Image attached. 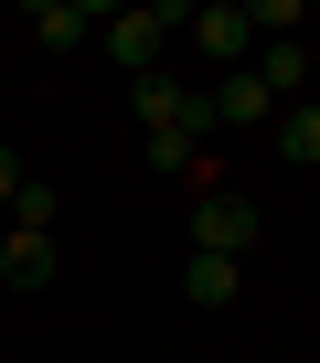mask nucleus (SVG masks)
Instances as JSON below:
<instances>
[{"instance_id": "9d476101", "label": "nucleus", "mask_w": 320, "mask_h": 363, "mask_svg": "<svg viewBox=\"0 0 320 363\" xmlns=\"http://www.w3.org/2000/svg\"><path fill=\"white\" fill-rule=\"evenodd\" d=\"M193 299H203V310L246 299V257H193Z\"/></svg>"}, {"instance_id": "6e6552de", "label": "nucleus", "mask_w": 320, "mask_h": 363, "mask_svg": "<svg viewBox=\"0 0 320 363\" xmlns=\"http://www.w3.org/2000/svg\"><path fill=\"white\" fill-rule=\"evenodd\" d=\"M267 128H278V160H288V171H320V96H299V107H278Z\"/></svg>"}, {"instance_id": "20e7f679", "label": "nucleus", "mask_w": 320, "mask_h": 363, "mask_svg": "<svg viewBox=\"0 0 320 363\" xmlns=\"http://www.w3.org/2000/svg\"><path fill=\"white\" fill-rule=\"evenodd\" d=\"M128 107L149 118V139H160V128H193V139H203V96L171 86V75H128Z\"/></svg>"}, {"instance_id": "7ed1b4c3", "label": "nucleus", "mask_w": 320, "mask_h": 363, "mask_svg": "<svg viewBox=\"0 0 320 363\" xmlns=\"http://www.w3.org/2000/svg\"><path fill=\"white\" fill-rule=\"evenodd\" d=\"M182 33H193V54H214L224 75H235V65L256 54V22H246V0H203V11H193Z\"/></svg>"}, {"instance_id": "9b49d317", "label": "nucleus", "mask_w": 320, "mask_h": 363, "mask_svg": "<svg viewBox=\"0 0 320 363\" xmlns=\"http://www.w3.org/2000/svg\"><path fill=\"white\" fill-rule=\"evenodd\" d=\"M11 235H54V193H43V182L11 193Z\"/></svg>"}, {"instance_id": "f03ea898", "label": "nucleus", "mask_w": 320, "mask_h": 363, "mask_svg": "<svg viewBox=\"0 0 320 363\" xmlns=\"http://www.w3.org/2000/svg\"><path fill=\"white\" fill-rule=\"evenodd\" d=\"M246 246H256V203L214 182V193L193 203V257H246Z\"/></svg>"}, {"instance_id": "423d86ee", "label": "nucleus", "mask_w": 320, "mask_h": 363, "mask_svg": "<svg viewBox=\"0 0 320 363\" xmlns=\"http://www.w3.org/2000/svg\"><path fill=\"white\" fill-rule=\"evenodd\" d=\"M22 33H33L43 54H75V43L96 33V0H43V11H22Z\"/></svg>"}, {"instance_id": "0eeeda50", "label": "nucleus", "mask_w": 320, "mask_h": 363, "mask_svg": "<svg viewBox=\"0 0 320 363\" xmlns=\"http://www.w3.org/2000/svg\"><path fill=\"white\" fill-rule=\"evenodd\" d=\"M246 75L267 86V107H299V96H309V54H299V43H267Z\"/></svg>"}, {"instance_id": "39448f33", "label": "nucleus", "mask_w": 320, "mask_h": 363, "mask_svg": "<svg viewBox=\"0 0 320 363\" xmlns=\"http://www.w3.org/2000/svg\"><path fill=\"white\" fill-rule=\"evenodd\" d=\"M267 118H278V107H267V86H256L246 65H235V75L203 96V128H267Z\"/></svg>"}, {"instance_id": "ddd939ff", "label": "nucleus", "mask_w": 320, "mask_h": 363, "mask_svg": "<svg viewBox=\"0 0 320 363\" xmlns=\"http://www.w3.org/2000/svg\"><path fill=\"white\" fill-rule=\"evenodd\" d=\"M22 182H33V171H22V150H0V203H11Z\"/></svg>"}, {"instance_id": "1a4fd4ad", "label": "nucleus", "mask_w": 320, "mask_h": 363, "mask_svg": "<svg viewBox=\"0 0 320 363\" xmlns=\"http://www.w3.org/2000/svg\"><path fill=\"white\" fill-rule=\"evenodd\" d=\"M0 278L11 289H54V235H11L0 246Z\"/></svg>"}, {"instance_id": "f257e3e1", "label": "nucleus", "mask_w": 320, "mask_h": 363, "mask_svg": "<svg viewBox=\"0 0 320 363\" xmlns=\"http://www.w3.org/2000/svg\"><path fill=\"white\" fill-rule=\"evenodd\" d=\"M193 11L182 0H139V11H96V33H107V65H128V75H160V43H171Z\"/></svg>"}, {"instance_id": "f8f14e48", "label": "nucleus", "mask_w": 320, "mask_h": 363, "mask_svg": "<svg viewBox=\"0 0 320 363\" xmlns=\"http://www.w3.org/2000/svg\"><path fill=\"white\" fill-rule=\"evenodd\" d=\"M149 171H193V128H160L149 139Z\"/></svg>"}]
</instances>
